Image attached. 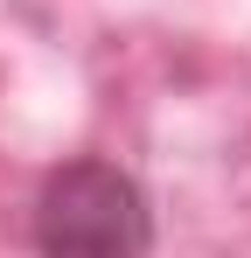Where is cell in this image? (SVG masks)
Returning a JSON list of instances; mask_svg holds the SVG:
<instances>
[{"label": "cell", "instance_id": "cell-1", "mask_svg": "<svg viewBox=\"0 0 251 258\" xmlns=\"http://www.w3.org/2000/svg\"><path fill=\"white\" fill-rule=\"evenodd\" d=\"M35 258H154V196L105 154L56 161L28 203Z\"/></svg>", "mask_w": 251, "mask_h": 258}]
</instances>
